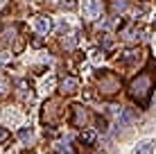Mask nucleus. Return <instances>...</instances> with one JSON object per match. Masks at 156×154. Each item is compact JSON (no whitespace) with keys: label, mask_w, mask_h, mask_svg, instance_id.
<instances>
[{"label":"nucleus","mask_w":156,"mask_h":154,"mask_svg":"<svg viewBox=\"0 0 156 154\" xmlns=\"http://www.w3.org/2000/svg\"><path fill=\"white\" fill-rule=\"evenodd\" d=\"M59 152H61V154H73L70 145H66V143H61V145H59Z\"/></svg>","instance_id":"nucleus-11"},{"label":"nucleus","mask_w":156,"mask_h":154,"mask_svg":"<svg viewBox=\"0 0 156 154\" xmlns=\"http://www.w3.org/2000/svg\"><path fill=\"white\" fill-rule=\"evenodd\" d=\"M131 120H136V111H131V109H125V113H122V118H120V127L129 125Z\"/></svg>","instance_id":"nucleus-6"},{"label":"nucleus","mask_w":156,"mask_h":154,"mask_svg":"<svg viewBox=\"0 0 156 154\" xmlns=\"http://www.w3.org/2000/svg\"><path fill=\"white\" fill-rule=\"evenodd\" d=\"M63 9H75V0H68V2H63Z\"/></svg>","instance_id":"nucleus-14"},{"label":"nucleus","mask_w":156,"mask_h":154,"mask_svg":"<svg viewBox=\"0 0 156 154\" xmlns=\"http://www.w3.org/2000/svg\"><path fill=\"white\" fill-rule=\"evenodd\" d=\"M152 86H154L152 73H140L138 77H133L131 86H129V93H131V98L138 100L140 104H147L149 93H152Z\"/></svg>","instance_id":"nucleus-1"},{"label":"nucleus","mask_w":156,"mask_h":154,"mask_svg":"<svg viewBox=\"0 0 156 154\" xmlns=\"http://www.w3.org/2000/svg\"><path fill=\"white\" fill-rule=\"evenodd\" d=\"M82 12H84L86 18L95 20V18H100V14H102V2L100 0H84L82 2Z\"/></svg>","instance_id":"nucleus-2"},{"label":"nucleus","mask_w":156,"mask_h":154,"mask_svg":"<svg viewBox=\"0 0 156 154\" xmlns=\"http://www.w3.org/2000/svg\"><path fill=\"white\" fill-rule=\"evenodd\" d=\"M34 30L39 32V34H48V30H50V18H45V16H39V18L34 20Z\"/></svg>","instance_id":"nucleus-4"},{"label":"nucleus","mask_w":156,"mask_h":154,"mask_svg":"<svg viewBox=\"0 0 156 154\" xmlns=\"http://www.w3.org/2000/svg\"><path fill=\"white\" fill-rule=\"evenodd\" d=\"M7 88H9V79L5 77L2 73H0V95H2L5 91H7Z\"/></svg>","instance_id":"nucleus-10"},{"label":"nucleus","mask_w":156,"mask_h":154,"mask_svg":"<svg viewBox=\"0 0 156 154\" xmlns=\"http://www.w3.org/2000/svg\"><path fill=\"white\" fill-rule=\"evenodd\" d=\"M136 55H138L136 50H129V52H127V57H125V61H133V59H136Z\"/></svg>","instance_id":"nucleus-13"},{"label":"nucleus","mask_w":156,"mask_h":154,"mask_svg":"<svg viewBox=\"0 0 156 154\" xmlns=\"http://www.w3.org/2000/svg\"><path fill=\"white\" fill-rule=\"evenodd\" d=\"M149 150H152V143L145 141V143H140V145L136 147V154H149Z\"/></svg>","instance_id":"nucleus-8"},{"label":"nucleus","mask_w":156,"mask_h":154,"mask_svg":"<svg viewBox=\"0 0 156 154\" xmlns=\"http://www.w3.org/2000/svg\"><path fill=\"white\" fill-rule=\"evenodd\" d=\"M73 125L75 127H84L86 125V120H88V113H86V109L84 107H73Z\"/></svg>","instance_id":"nucleus-3"},{"label":"nucleus","mask_w":156,"mask_h":154,"mask_svg":"<svg viewBox=\"0 0 156 154\" xmlns=\"http://www.w3.org/2000/svg\"><path fill=\"white\" fill-rule=\"evenodd\" d=\"M79 138H82V143H86V145H93V143H95V134H93V131H82Z\"/></svg>","instance_id":"nucleus-7"},{"label":"nucleus","mask_w":156,"mask_h":154,"mask_svg":"<svg viewBox=\"0 0 156 154\" xmlns=\"http://www.w3.org/2000/svg\"><path fill=\"white\" fill-rule=\"evenodd\" d=\"M18 138L25 141V143L32 141V129H20V131H18Z\"/></svg>","instance_id":"nucleus-9"},{"label":"nucleus","mask_w":156,"mask_h":154,"mask_svg":"<svg viewBox=\"0 0 156 154\" xmlns=\"http://www.w3.org/2000/svg\"><path fill=\"white\" fill-rule=\"evenodd\" d=\"M7 138H9V131L5 129V127H0V143H2V141H7Z\"/></svg>","instance_id":"nucleus-12"},{"label":"nucleus","mask_w":156,"mask_h":154,"mask_svg":"<svg viewBox=\"0 0 156 154\" xmlns=\"http://www.w3.org/2000/svg\"><path fill=\"white\" fill-rule=\"evenodd\" d=\"M77 86H79V82L75 77H66L61 82V91L63 93H75V91H77Z\"/></svg>","instance_id":"nucleus-5"},{"label":"nucleus","mask_w":156,"mask_h":154,"mask_svg":"<svg viewBox=\"0 0 156 154\" xmlns=\"http://www.w3.org/2000/svg\"><path fill=\"white\" fill-rule=\"evenodd\" d=\"M95 154H104V152H95Z\"/></svg>","instance_id":"nucleus-15"}]
</instances>
